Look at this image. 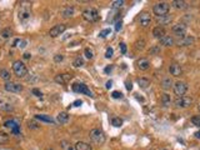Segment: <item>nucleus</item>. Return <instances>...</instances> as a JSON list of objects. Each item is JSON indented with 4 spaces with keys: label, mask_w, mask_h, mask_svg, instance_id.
Here are the masks:
<instances>
[{
    "label": "nucleus",
    "mask_w": 200,
    "mask_h": 150,
    "mask_svg": "<svg viewBox=\"0 0 200 150\" xmlns=\"http://www.w3.org/2000/svg\"><path fill=\"white\" fill-rule=\"evenodd\" d=\"M0 78L6 80V82H9V80H10V73L8 72L6 69H0Z\"/></svg>",
    "instance_id": "nucleus-31"
},
{
    "label": "nucleus",
    "mask_w": 200,
    "mask_h": 150,
    "mask_svg": "<svg viewBox=\"0 0 200 150\" xmlns=\"http://www.w3.org/2000/svg\"><path fill=\"white\" fill-rule=\"evenodd\" d=\"M74 146H75V150H93L91 145L85 142H78Z\"/></svg>",
    "instance_id": "nucleus-20"
},
{
    "label": "nucleus",
    "mask_w": 200,
    "mask_h": 150,
    "mask_svg": "<svg viewBox=\"0 0 200 150\" xmlns=\"http://www.w3.org/2000/svg\"><path fill=\"white\" fill-rule=\"evenodd\" d=\"M71 88H73V92L79 93V94H85L86 96L94 98L93 92L88 88V85H85V84H83V83H75V84H73Z\"/></svg>",
    "instance_id": "nucleus-5"
},
{
    "label": "nucleus",
    "mask_w": 200,
    "mask_h": 150,
    "mask_svg": "<svg viewBox=\"0 0 200 150\" xmlns=\"http://www.w3.org/2000/svg\"><path fill=\"white\" fill-rule=\"evenodd\" d=\"M68 120H69V114L66 112H63V113H59L58 115V122L60 124H65L68 123Z\"/></svg>",
    "instance_id": "nucleus-27"
},
{
    "label": "nucleus",
    "mask_w": 200,
    "mask_h": 150,
    "mask_svg": "<svg viewBox=\"0 0 200 150\" xmlns=\"http://www.w3.org/2000/svg\"><path fill=\"white\" fill-rule=\"evenodd\" d=\"M66 30V25H64V24H58V25H55V26H53L50 30H49V35L51 36V38H56V36H59L60 34H63Z\"/></svg>",
    "instance_id": "nucleus-10"
},
{
    "label": "nucleus",
    "mask_w": 200,
    "mask_h": 150,
    "mask_svg": "<svg viewBox=\"0 0 200 150\" xmlns=\"http://www.w3.org/2000/svg\"><path fill=\"white\" fill-rule=\"evenodd\" d=\"M111 85H113V82H111V80H109V82L107 83V89H110Z\"/></svg>",
    "instance_id": "nucleus-53"
},
{
    "label": "nucleus",
    "mask_w": 200,
    "mask_h": 150,
    "mask_svg": "<svg viewBox=\"0 0 200 150\" xmlns=\"http://www.w3.org/2000/svg\"><path fill=\"white\" fill-rule=\"evenodd\" d=\"M149 53H150L151 55H156V54H159V53H160V46H159V45H154V46L149 50Z\"/></svg>",
    "instance_id": "nucleus-37"
},
{
    "label": "nucleus",
    "mask_w": 200,
    "mask_h": 150,
    "mask_svg": "<svg viewBox=\"0 0 200 150\" xmlns=\"http://www.w3.org/2000/svg\"><path fill=\"white\" fill-rule=\"evenodd\" d=\"M60 146H61L63 150H75V146L73 145L70 142H68V140H61Z\"/></svg>",
    "instance_id": "nucleus-24"
},
{
    "label": "nucleus",
    "mask_w": 200,
    "mask_h": 150,
    "mask_svg": "<svg viewBox=\"0 0 200 150\" xmlns=\"http://www.w3.org/2000/svg\"><path fill=\"white\" fill-rule=\"evenodd\" d=\"M160 100H161V104H163L164 106H169V105L171 104V98H170L169 94H163Z\"/></svg>",
    "instance_id": "nucleus-30"
},
{
    "label": "nucleus",
    "mask_w": 200,
    "mask_h": 150,
    "mask_svg": "<svg viewBox=\"0 0 200 150\" xmlns=\"http://www.w3.org/2000/svg\"><path fill=\"white\" fill-rule=\"evenodd\" d=\"M4 88H5L6 92H9V93H20L23 90V85H20L18 83H14V82H6Z\"/></svg>",
    "instance_id": "nucleus-9"
},
{
    "label": "nucleus",
    "mask_w": 200,
    "mask_h": 150,
    "mask_svg": "<svg viewBox=\"0 0 200 150\" xmlns=\"http://www.w3.org/2000/svg\"><path fill=\"white\" fill-rule=\"evenodd\" d=\"M111 96H113L114 99H120V98L123 96V94H121L120 92H113V93H111Z\"/></svg>",
    "instance_id": "nucleus-43"
},
{
    "label": "nucleus",
    "mask_w": 200,
    "mask_h": 150,
    "mask_svg": "<svg viewBox=\"0 0 200 150\" xmlns=\"http://www.w3.org/2000/svg\"><path fill=\"white\" fill-rule=\"evenodd\" d=\"M136 65H138V68L140 70H143V72H145V70H148L150 68V62L148 59H145V58H141L139 59L138 62H136Z\"/></svg>",
    "instance_id": "nucleus-15"
},
{
    "label": "nucleus",
    "mask_w": 200,
    "mask_h": 150,
    "mask_svg": "<svg viewBox=\"0 0 200 150\" xmlns=\"http://www.w3.org/2000/svg\"><path fill=\"white\" fill-rule=\"evenodd\" d=\"M113 54H114L113 48H108V49H107V53H105V58H107V59H110V58L113 56Z\"/></svg>",
    "instance_id": "nucleus-42"
},
{
    "label": "nucleus",
    "mask_w": 200,
    "mask_h": 150,
    "mask_svg": "<svg viewBox=\"0 0 200 150\" xmlns=\"http://www.w3.org/2000/svg\"><path fill=\"white\" fill-rule=\"evenodd\" d=\"M110 33H111V30H110V29H104V30H101V32H100L99 36H101V38H105L107 35H109Z\"/></svg>",
    "instance_id": "nucleus-41"
},
{
    "label": "nucleus",
    "mask_w": 200,
    "mask_h": 150,
    "mask_svg": "<svg viewBox=\"0 0 200 150\" xmlns=\"http://www.w3.org/2000/svg\"><path fill=\"white\" fill-rule=\"evenodd\" d=\"M195 42V39L193 38V36H189V35H185V36H183V38H180L178 40V45L179 46H190L193 43Z\"/></svg>",
    "instance_id": "nucleus-13"
},
{
    "label": "nucleus",
    "mask_w": 200,
    "mask_h": 150,
    "mask_svg": "<svg viewBox=\"0 0 200 150\" xmlns=\"http://www.w3.org/2000/svg\"><path fill=\"white\" fill-rule=\"evenodd\" d=\"M138 20H139V24H140L141 26L146 28V26H149L150 23H151V16H150V14H149L148 12H143V13L139 15Z\"/></svg>",
    "instance_id": "nucleus-12"
},
{
    "label": "nucleus",
    "mask_w": 200,
    "mask_h": 150,
    "mask_svg": "<svg viewBox=\"0 0 200 150\" xmlns=\"http://www.w3.org/2000/svg\"><path fill=\"white\" fill-rule=\"evenodd\" d=\"M74 13H75L74 8H73V6H66V8L64 9V10H63L61 15L64 16V18H71L73 15H74Z\"/></svg>",
    "instance_id": "nucleus-23"
},
{
    "label": "nucleus",
    "mask_w": 200,
    "mask_h": 150,
    "mask_svg": "<svg viewBox=\"0 0 200 150\" xmlns=\"http://www.w3.org/2000/svg\"><path fill=\"white\" fill-rule=\"evenodd\" d=\"M13 70L14 73L18 78H24L28 75V68L25 66V64L23 62H20V60H16V62H14L13 64Z\"/></svg>",
    "instance_id": "nucleus-4"
},
{
    "label": "nucleus",
    "mask_w": 200,
    "mask_h": 150,
    "mask_svg": "<svg viewBox=\"0 0 200 150\" xmlns=\"http://www.w3.org/2000/svg\"><path fill=\"white\" fill-rule=\"evenodd\" d=\"M173 5L176 8V9H179V10H184V9H188V3L186 2H183V0H175V2L173 3Z\"/></svg>",
    "instance_id": "nucleus-26"
},
{
    "label": "nucleus",
    "mask_w": 200,
    "mask_h": 150,
    "mask_svg": "<svg viewBox=\"0 0 200 150\" xmlns=\"http://www.w3.org/2000/svg\"><path fill=\"white\" fill-rule=\"evenodd\" d=\"M81 104H83V102H81V100H75V102L73 103V105H74V106H80Z\"/></svg>",
    "instance_id": "nucleus-50"
},
{
    "label": "nucleus",
    "mask_w": 200,
    "mask_h": 150,
    "mask_svg": "<svg viewBox=\"0 0 200 150\" xmlns=\"http://www.w3.org/2000/svg\"><path fill=\"white\" fill-rule=\"evenodd\" d=\"M120 52H121V54H126V45L124 43L120 44Z\"/></svg>",
    "instance_id": "nucleus-46"
},
{
    "label": "nucleus",
    "mask_w": 200,
    "mask_h": 150,
    "mask_svg": "<svg viewBox=\"0 0 200 150\" xmlns=\"http://www.w3.org/2000/svg\"><path fill=\"white\" fill-rule=\"evenodd\" d=\"M28 125H29L30 129H39V125H38L35 122H29Z\"/></svg>",
    "instance_id": "nucleus-45"
},
{
    "label": "nucleus",
    "mask_w": 200,
    "mask_h": 150,
    "mask_svg": "<svg viewBox=\"0 0 200 150\" xmlns=\"http://www.w3.org/2000/svg\"><path fill=\"white\" fill-rule=\"evenodd\" d=\"M30 8H31V5H29V3H22L20 9H19L20 20H26L30 18Z\"/></svg>",
    "instance_id": "nucleus-8"
},
{
    "label": "nucleus",
    "mask_w": 200,
    "mask_h": 150,
    "mask_svg": "<svg viewBox=\"0 0 200 150\" xmlns=\"http://www.w3.org/2000/svg\"><path fill=\"white\" fill-rule=\"evenodd\" d=\"M12 34H13V32H12V30H10V29L8 28V29H4L0 35H2L4 39H6V38H9V36H12Z\"/></svg>",
    "instance_id": "nucleus-36"
},
{
    "label": "nucleus",
    "mask_w": 200,
    "mask_h": 150,
    "mask_svg": "<svg viewBox=\"0 0 200 150\" xmlns=\"http://www.w3.org/2000/svg\"><path fill=\"white\" fill-rule=\"evenodd\" d=\"M31 93H33L35 96H41V93H40V90H38V89H33L31 90Z\"/></svg>",
    "instance_id": "nucleus-47"
},
{
    "label": "nucleus",
    "mask_w": 200,
    "mask_h": 150,
    "mask_svg": "<svg viewBox=\"0 0 200 150\" xmlns=\"http://www.w3.org/2000/svg\"><path fill=\"white\" fill-rule=\"evenodd\" d=\"M190 122L195 125V126H200V116L199 115H195V116H193L192 119H190Z\"/></svg>",
    "instance_id": "nucleus-39"
},
{
    "label": "nucleus",
    "mask_w": 200,
    "mask_h": 150,
    "mask_svg": "<svg viewBox=\"0 0 200 150\" xmlns=\"http://www.w3.org/2000/svg\"><path fill=\"white\" fill-rule=\"evenodd\" d=\"M73 65H74V66H76V68H79V66H83L84 65V59L83 58H76L75 60H74V62H73Z\"/></svg>",
    "instance_id": "nucleus-35"
},
{
    "label": "nucleus",
    "mask_w": 200,
    "mask_h": 150,
    "mask_svg": "<svg viewBox=\"0 0 200 150\" xmlns=\"http://www.w3.org/2000/svg\"><path fill=\"white\" fill-rule=\"evenodd\" d=\"M138 84L141 89H146L150 85V80L146 79V78H140V79H138Z\"/></svg>",
    "instance_id": "nucleus-28"
},
{
    "label": "nucleus",
    "mask_w": 200,
    "mask_h": 150,
    "mask_svg": "<svg viewBox=\"0 0 200 150\" xmlns=\"http://www.w3.org/2000/svg\"><path fill=\"white\" fill-rule=\"evenodd\" d=\"M111 70H113V66H107V68H105V73H110L111 72Z\"/></svg>",
    "instance_id": "nucleus-51"
},
{
    "label": "nucleus",
    "mask_w": 200,
    "mask_h": 150,
    "mask_svg": "<svg viewBox=\"0 0 200 150\" xmlns=\"http://www.w3.org/2000/svg\"><path fill=\"white\" fill-rule=\"evenodd\" d=\"M169 72H170V74L173 75V76H180L181 74H183V69H181V66L179 65L178 63H173V64H170L169 65Z\"/></svg>",
    "instance_id": "nucleus-14"
},
{
    "label": "nucleus",
    "mask_w": 200,
    "mask_h": 150,
    "mask_svg": "<svg viewBox=\"0 0 200 150\" xmlns=\"http://www.w3.org/2000/svg\"><path fill=\"white\" fill-rule=\"evenodd\" d=\"M54 60L56 63H60V62H63V60H64V56H63L61 54H56L55 56H54Z\"/></svg>",
    "instance_id": "nucleus-44"
},
{
    "label": "nucleus",
    "mask_w": 200,
    "mask_h": 150,
    "mask_svg": "<svg viewBox=\"0 0 200 150\" xmlns=\"http://www.w3.org/2000/svg\"><path fill=\"white\" fill-rule=\"evenodd\" d=\"M195 138H200V133H199V132L195 133Z\"/></svg>",
    "instance_id": "nucleus-54"
},
{
    "label": "nucleus",
    "mask_w": 200,
    "mask_h": 150,
    "mask_svg": "<svg viewBox=\"0 0 200 150\" xmlns=\"http://www.w3.org/2000/svg\"><path fill=\"white\" fill-rule=\"evenodd\" d=\"M124 4H125L124 0H115V2L111 3V6L113 8H121Z\"/></svg>",
    "instance_id": "nucleus-38"
},
{
    "label": "nucleus",
    "mask_w": 200,
    "mask_h": 150,
    "mask_svg": "<svg viewBox=\"0 0 200 150\" xmlns=\"http://www.w3.org/2000/svg\"><path fill=\"white\" fill-rule=\"evenodd\" d=\"M145 40L144 39H139V40H136L135 42V48L136 49H139V50H143L144 48H145Z\"/></svg>",
    "instance_id": "nucleus-32"
},
{
    "label": "nucleus",
    "mask_w": 200,
    "mask_h": 150,
    "mask_svg": "<svg viewBox=\"0 0 200 150\" xmlns=\"http://www.w3.org/2000/svg\"><path fill=\"white\" fill-rule=\"evenodd\" d=\"M161 88L164 90H170L173 88V82H171V79L170 78H164L161 80Z\"/></svg>",
    "instance_id": "nucleus-22"
},
{
    "label": "nucleus",
    "mask_w": 200,
    "mask_h": 150,
    "mask_svg": "<svg viewBox=\"0 0 200 150\" xmlns=\"http://www.w3.org/2000/svg\"><path fill=\"white\" fill-rule=\"evenodd\" d=\"M83 18L85 19L86 22H89V23H95V22H98V20H99L100 15H99L97 9L88 8V9H85L83 12Z\"/></svg>",
    "instance_id": "nucleus-2"
},
{
    "label": "nucleus",
    "mask_w": 200,
    "mask_h": 150,
    "mask_svg": "<svg viewBox=\"0 0 200 150\" xmlns=\"http://www.w3.org/2000/svg\"><path fill=\"white\" fill-rule=\"evenodd\" d=\"M173 33L174 35L179 36V38H183L185 36V33H186V25L183 24V23H178L173 26Z\"/></svg>",
    "instance_id": "nucleus-11"
},
{
    "label": "nucleus",
    "mask_w": 200,
    "mask_h": 150,
    "mask_svg": "<svg viewBox=\"0 0 200 150\" xmlns=\"http://www.w3.org/2000/svg\"><path fill=\"white\" fill-rule=\"evenodd\" d=\"M160 40V44L161 45H164V46H171V45H174V39L171 38V36H168V35H164L163 38H160L159 39Z\"/></svg>",
    "instance_id": "nucleus-18"
},
{
    "label": "nucleus",
    "mask_w": 200,
    "mask_h": 150,
    "mask_svg": "<svg viewBox=\"0 0 200 150\" xmlns=\"http://www.w3.org/2000/svg\"><path fill=\"white\" fill-rule=\"evenodd\" d=\"M8 140H9V135L4 132H0V145L8 143Z\"/></svg>",
    "instance_id": "nucleus-33"
},
{
    "label": "nucleus",
    "mask_w": 200,
    "mask_h": 150,
    "mask_svg": "<svg viewBox=\"0 0 200 150\" xmlns=\"http://www.w3.org/2000/svg\"><path fill=\"white\" fill-rule=\"evenodd\" d=\"M69 79H71V75H68V74H58V75H55V78H54L55 83H58V84H60V85L66 84Z\"/></svg>",
    "instance_id": "nucleus-16"
},
{
    "label": "nucleus",
    "mask_w": 200,
    "mask_h": 150,
    "mask_svg": "<svg viewBox=\"0 0 200 150\" xmlns=\"http://www.w3.org/2000/svg\"><path fill=\"white\" fill-rule=\"evenodd\" d=\"M158 23H160L161 25H168V24H170L171 23V20L173 18L170 15H165V16H160V18H158Z\"/></svg>",
    "instance_id": "nucleus-25"
},
{
    "label": "nucleus",
    "mask_w": 200,
    "mask_h": 150,
    "mask_svg": "<svg viewBox=\"0 0 200 150\" xmlns=\"http://www.w3.org/2000/svg\"><path fill=\"white\" fill-rule=\"evenodd\" d=\"M169 10H170V6H169V4H168V3H158V4H155L154 8H153V12H154V14H155L158 18L168 15Z\"/></svg>",
    "instance_id": "nucleus-3"
},
{
    "label": "nucleus",
    "mask_w": 200,
    "mask_h": 150,
    "mask_svg": "<svg viewBox=\"0 0 200 150\" xmlns=\"http://www.w3.org/2000/svg\"><path fill=\"white\" fill-rule=\"evenodd\" d=\"M23 56H24V59H30V58H31V54H30V53H25Z\"/></svg>",
    "instance_id": "nucleus-52"
},
{
    "label": "nucleus",
    "mask_w": 200,
    "mask_h": 150,
    "mask_svg": "<svg viewBox=\"0 0 200 150\" xmlns=\"http://www.w3.org/2000/svg\"><path fill=\"white\" fill-rule=\"evenodd\" d=\"M89 136L91 139V142L94 144H97V145H103L105 142H107V138H105V134L101 132L100 129H93L90 130V133H89Z\"/></svg>",
    "instance_id": "nucleus-1"
},
{
    "label": "nucleus",
    "mask_w": 200,
    "mask_h": 150,
    "mask_svg": "<svg viewBox=\"0 0 200 150\" xmlns=\"http://www.w3.org/2000/svg\"><path fill=\"white\" fill-rule=\"evenodd\" d=\"M84 54H85V56H86L88 59H91V58L94 56V54H93V50H90L89 48H86L85 50H84Z\"/></svg>",
    "instance_id": "nucleus-40"
},
{
    "label": "nucleus",
    "mask_w": 200,
    "mask_h": 150,
    "mask_svg": "<svg viewBox=\"0 0 200 150\" xmlns=\"http://www.w3.org/2000/svg\"><path fill=\"white\" fill-rule=\"evenodd\" d=\"M176 108H189L193 104V99L189 98V96H179L175 102H174Z\"/></svg>",
    "instance_id": "nucleus-7"
},
{
    "label": "nucleus",
    "mask_w": 200,
    "mask_h": 150,
    "mask_svg": "<svg viewBox=\"0 0 200 150\" xmlns=\"http://www.w3.org/2000/svg\"><path fill=\"white\" fill-rule=\"evenodd\" d=\"M121 26H123V23H121V22L117 23V25H115V30H117V32H119V30L121 29Z\"/></svg>",
    "instance_id": "nucleus-49"
},
{
    "label": "nucleus",
    "mask_w": 200,
    "mask_h": 150,
    "mask_svg": "<svg viewBox=\"0 0 200 150\" xmlns=\"http://www.w3.org/2000/svg\"><path fill=\"white\" fill-rule=\"evenodd\" d=\"M125 86H126V89H128L129 92H130V90L133 89V84H131V82H125Z\"/></svg>",
    "instance_id": "nucleus-48"
},
{
    "label": "nucleus",
    "mask_w": 200,
    "mask_h": 150,
    "mask_svg": "<svg viewBox=\"0 0 200 150\" xmlns=\"http://www.w3.org/2000/svg\"><path fill=\"white\" fill-rule=\"evenodd\" d=\"M0 109L4 110V112H12V110L14 109V106L10 104L9 102H6V100L0 99Z\"/></svg>",
    "instance_id": "nucleus-19"
},
{
    "label": "nucleus",
    "mask_w": 200,
    "mask_h": 150,
    "mask_svg": "<svg viewBox=\"0 0 200 150\" xmlns=\"http://www.w3.org/2000/svg\"><path fill=\"white\" fill-rule=\"evenodd\" d=\"M35 119H38V120H41V122H46V123H51V124H54V120L51 119V116H48V115L38 114V115H35Z\"/></svg>",
    "instance_id": "nucleus-29"
},
{
    "label": "nucleus",
    "mask_w": 200,
    "mask_h": 150,
    "mask_svg": "<svg viewBox=\"0 0 200 150\" xmlns=\"http://www.w3.org/2000/svg\"><path fill=\"white\" fill-rule=\"evenodd\" d=\"M4 126L10 128V129L13 130V133H14V134H18V133H19V128H20V125L15 122V120H8V122L4 123Z\"/></svg>",
    "instance_id": "nucleus-17"
},
{
    "label": "nucleus",
    "mask_w": 200,
    "mask_h": 150,
    "mask_svg": "<svg viewBox=\"0 0 200 150\" xmlns=\"http://www.w3.org/2000/svg\"><path fill=\"white\" fill-rule=\"evenodd\" d=\"M153 35H154L156 39L163 38V36L165 35V30H164V28H163V26H156V28H154V30H153Z\"/></svg>",
    "instance_id": "nucleus-21"
},
{
    "label": "nucleus",
    "mask_w": 200,
    "mask_h": 150,
    "mask_svg": "<svg viewBox=\"0 0 200 150\" xmlns=\"http://www.w3.org/2000/svg\"><path fill=\"white\" fill-rule=\"evenodd\" d=\"M173 89H174L175 95H178V98L179 96H184V94L188 92V84L184 83V82H176L173 85Z\"/></svg>",
    "instance_id": "nucleus-6"
},
{
    "label": "nucleus",
    "mask_w": 200,
    "mask_h": 150,
    "mask_svg": "<svg viewBox=\"0 0 200 150\" xmlns=\"http://www.w3.org/2000/svg\"><path fill=\"white\" fill-rule=\"evenodd\" d=\"M111 124H113L114 126L119 128V126L123 125V120H121L120 118H113V119H111Z\"/></svg>",
    "instance_id": "nucleus-34"
}]
</instances>
